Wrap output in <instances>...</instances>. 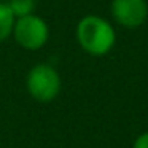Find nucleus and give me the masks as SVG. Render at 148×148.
Segmentation results:
<instances>
[{"label":"nucleus","instance_id":"nucleus-1","mask_svg":"<svg viewBox=\"0 0 148 148\" xmlns=\"http://www.w3.org/2000/svg\"><path fill=\"white\" fill-rule=\"evenodd\" d=\"M77 40L80 46L91 56H105L116 42L113 26L96 14H88L77 26Z\"/></svg>","mask_w":148,"mask_h":148},{"label":"nucleus","instance_id":"nucleus-2","mask_svg":"<svg viewBox=\"0 0 148 148\" xmlns=\"http://www.w3.org/2000/svg\"><path fill=\"white\" fill-rule=\"evenodd\" d=\"M29 94L38 102H51L61 91V77L49 64H37L29 70L26 78Z\"/></svg>","mask_w":148,"mask_h":148},{"label":"nucleus","instance_id":"nucleus-3","mask_svg":"<svg viewBox=\"0 0 148 148\" xmlns=\"http://www.w3.org/2000/svg\"><path fill=\"white\" fill-rule=\"evenodd\" d=\"M13 37L19 46L29 51H35L46 45L49 37V29L45 19L37 14H29L16 19L13 27Z\"/></svg>","mask_w":148,"mask_h":148},{"label":"nucleus","instance_id":"nucleus-4","mask_svg":"<svg viewBox=\"0 0 148 148\" xmlns=\"http://www.w3.org/2000/svg\"><path fill=\"white\" fill-rule=\"evenodd\" d=\"M112 16L126 29H137L147 21L148 5L145 0H113Z\"/></svg>","mask_w":148,"mask_h":148},{"label":"nucleus","instance_id":"nucleus-5","mask_svg":"<svg viewBox=\"0 0 148 148\" xmlns=\"http://www.w3.org/2000/svg\"><path fill=\"white\" fill-rule=\"evenodd\" d=\"M16 18L13 16L7 2H0V42H5L13 35V27Z\"/></svg>","mask_w":148,"mask_h":148},{"label":"nucleus","instance_id":"nucleus-6","mask_svg":"<svg viewBox=\"0 0 148 148\" xmlns=\"http://www.w3.org/2000/svg\"><path fill=\"white\" fill-rule=\"evenodd\" d=\"M7 5L10 7L16 19L34 14V10H35V0H8Z\"/></svg>","mask_w":148,"mask_h":148},{"label":"nucleus","instance_id":"nucleus-7","mask_svg":"<svg viewBox=\"0 0 148 148\" xmlns=\"http://www.w3.org/2000/svg\"><path fill=\"white\" fill-rule=\"evenodd\" d=\"M132 148H148V132H142L134 140Z\"/></svg>","mask_w":148,"mask_h":148},{"label":"nucleus","instance_id":"nucleus-8","mask_svg":"<svg viewBox=\"0 0 148 148\" xmlns=\"http://www.w3.org/2000/svg\"><path fill=\"white\" fill-rule=\"evenodd\" d=\"M0 2H5V0H0Z\"/></svg>","mask_w":148,"mask_h":148}]
</instances>
